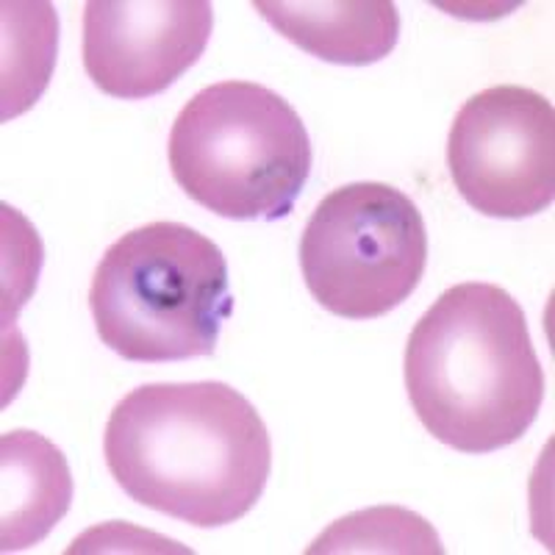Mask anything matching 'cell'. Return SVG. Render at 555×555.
<instances>
[{
	"label": "cell",
	"instance_id": "6da1fadb",
	"mask_svg": "<svg viewBox=\"0 0 555 555\" xmlns=\"http://www.w3.org/2000/svg\"><path fill=\"white\" fill-rule=\"evenodd\" d=\"M103 455L139 505L195 528H222L264 494L272 439L256 405L222 380L145 384L114 405Z\"/></svg>",
	"mask_w": 555,
	"mask_h": 555
},
{
	"label": "cell",
	"instance_id": "7a4b0ae2",
	"mask_svg": "<svg viewBox=\"0 0 555 555\" xmlns=\"http://www.w3.org/2000/svg\"><path fill=\"white\" fill-rule=\"evenodd\" d=\"M522 306L498 284L450 286L405 345V391L434 439L467 455L519 442L544 403Z\"/></svg>",
	"mask_w": 555,
	"mask_h": 555
},
{
	"label": "cell",
	"instance_id": "3957f363",
	"mask_svg": "<svg viewBox=\"0 0 555 555\" xmlns=\"http://www.w3.org/2000/svg\"><path fill=\"white\" fill-rule=\"evenodd\" d=\"M95 331L108 350L139 364L211 356L234 311L228 261L181 222L133 228L103 253L89 286Z\"/></svg>",
	"mask_w": 555,
	"mask_h": 555
},
{
	"label": "cell",
	"instance_id": "277c9868",
	"mask_svg": "<svg viewBox=\"0 0 555 555\" xmlns=\"http://www.w3.org/2000/svg\"><path fill=\"white\" fill-rule=\"evenodd\" d=\"M167 158L176 183L225 220L289 217L314 165L297 108L253 81L201 89L172 122Z\"/></svg>",
	"mask_w": 555,
	"mask_h": 555
},
{
	"label": "cell",
	"instance_id": "5b68a950",
	"mask_svg": "<svg viewBox=\"0 0 555 555\" xmlns=\"http://www.w3.org/2000/svg\"><path fill=\"white\" fill-rule=\"evenodd\" d=\"M428 267V228L405 192L347 183L322 197L300 236L311 297L345 320H378L403 306Z\"/></svg>",
	"mask_w": 555,
	"mask_h": 555
},
{
	"label": "cell",
	"instance_id": "8992f818",
	"mask_svg": "<svg viewBox=\"0 0 555 555\" xmlns=\"http://www.w3.org/2000/svg\"><path fill=\"white\" fill-rule=\"evenodd\" d=\"M448 167L469 206L525 220L555 201V108L537 89L500 83L469 98L448 137Z\"/></svg>",
	"mask_w": 555,
	"mask_h": 555
},
{
	"label": "cell",
	"instance_id": "52a82bcc",
	"mask_svg": "<svg viewBox=\"0 0 555 555\" xmlns=\"http://www.w3.org/2000/svg\"><path fill=\"white\" fill-rule=\"evenodd\" d=\"M215 31L208 0H89L83 69L103 95H162L206 53Z\"/></svg>",
	"mask_w": 555,
	"mask_h": 555
},
{
	"label": "cell",
	"instance_id": "ba28073f",
	"mask_svg": "<svg viewBox=\"0 0 555 555\" xmlns=\"http://www.w3.org/2000/svg\"><path fill=\"white\" fill-rule=\"evenodd\" d=\"M253 12L309 56L341 67L384 62L400 39L391 0H253Z\"/></svg>",
	"mask_w": 555,
	"mask_h": 555
},
{
	"label": "cell",
	"instance_id": "9c48e42d",
	"mask_svg": "<svg viewBox=\"0 0 555 555\" xmlns=\"http://www.w3.org/2000/svg\"><path fill=\"white\" fill-rule=\"evenodd\" d=\"M0 550L20 553L42 542L73 503V475L62 450L34 434L0 436Z\"/></svg>",
	"mask_w": 555,
	"mask_h": 555
},
{
	"label": "cell",
	"instance_id": "30bf717a",
	"mask_svg": "<svg viewBox=\"0 0 555 555\" xmlns=\"http://www.w3.org/2000/svg\"><path fill=\"white\" fill-rule=\"evenodd\" d=\"M3 26H7V62H3V120H12L37 103L42 89L48 87L53 64H44L34 56H53L56 53L59 20L51 3H39L37 23L28 26L26 3H3Z\"/></svg>",
	"mask_w": 555,
	"mask_h": 555
},
{
	"label": "cell",
	"instance_id": "8fae6325",
	"mask_svg": "<svg viewBox=\"0 0 555 555\" xmlns=\"http://www.w3.org/2000/svg\"><path fill=\"white\" fill-rule=\"evenodd\" d=\"M309 553H436L444 547L420 514L405 508H370L331 525Z\"/></svg>",
	"mask_w": 555,
	"mask_h": 555
}]
</instances>
